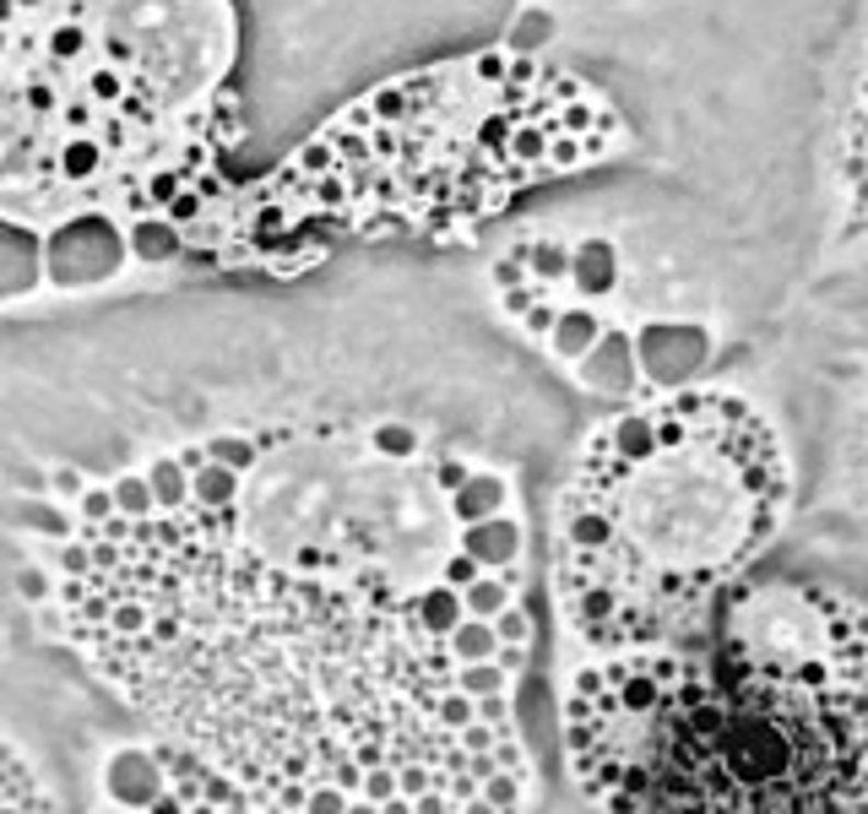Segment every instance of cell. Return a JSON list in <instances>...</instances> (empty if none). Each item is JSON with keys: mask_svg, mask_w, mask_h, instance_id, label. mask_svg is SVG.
I'll return each instance as SVG.
<instances>
[{"mask_svg": "<svg viewBox=\"0 0 868 814\" xmlns=\"http://www.w3.org/2000/svg\"><path fill=\"white\" fill-rule=\"evenodd\" d=\"M146 810H152V814H185V804H179V799H174V793H168V799H163V793H157V799H152V804H146Z\"/></svg>", "mask_w": 868, "mask_h": 814, "instance_id": "obj_13", "label": "cell"}, {"mask_svg": "<svg viewBox=\"0 0 868 814\" xmlns=\"http://www.w3.org/2000/svg\"><path fill=\"white\" fill-rule=\"evenodd\" d=\"M234 0H0V223L174 261L228 196Z\"/></svg>", "mask_w": 868, "mask_h": 814, "instance_id": "obj_2", "label": "cell"}, {"mask_svg": "<svg viewBox=\"0 0 868 814\" xmlns=\"http://www.w3.org/2000/svg\"><path fill=\"white\" fill-rule=\"evenodd\" d=\"M494 636H500V647H527L532 641V620H527V609H505L500 620H494Z\"/></svg>", "mask_w": 868, "mask_h": 814, "instance_id": "obj_8", "label": "cell"}, {"mask_svg": "<svg viewBox=\"0 0 868 814\" xmlns=\"http://www.w3.org/2000/svg\"><path fill=\"white\" fill-rule=\"evenodd\" d=\"M218 814H250V810H245V804H234V810H218Z\"/></svg>", "mask_w": 868, "mask_h": 814, "instance_id": "obj_18", "label": "cell"}, {"mask_svg": "<svg viewBox=\"0 0 868 814\" xmlns=\"http://www.w3.org/2000/svg\"><path fill=\"white\" fill-rule=\"evenodd\" d=\"M207 799H212L218 810H234V804H245V799H239V788H234L228 777H207Z\"/></svg>", "mask_w": 868, "mask_h": 814, "instance_id": "obj_12", "label": "cell"}, {"mask_svg": "<svg viewBox=\"0 0 868 814\" xmlns=\"http://www.w3.org/2000/svg\"><path fill=\"white\" fill-rule=\"evenodd\" d=\"M185 494L82 521L87 570L60 581L71 636L142 706L245 657V717L212 744L278 814L315 788L348 799H450L527 771L516 728H450L456 651L419 620L467 527V462L315 424L212 435L174 451ZM419 814V810H413Z\"/></svg>", "mask_w": 868, "mask_h": 814, "instance_id": "obj_1", "label": "cell"}, {"mask_svg": "<svg viewBox=\"0 0 868 814\" xmlns=\"http://www.w3.org/2000/svg\"><path fill=\"white\" fill-rule=\"evenodd\" d=\"M348 804H353V799H348L342 788H315V793L304 799V814H348Z\"/></svg>", "mask_w": 868, "mask_h": 814, "instance_id": "obj_10", "label": "cell"}, {"mask_svg": "<svg viewBox=\"0 0 868 814\" xmlns=\"http://www.w3.org/2000/svg\"><path fill=\"white\" fill-rule=\"evenodd\" d=\"M461 814H500V810H494V804L478 793V799H467V804H461Z\"/></svg>", "mask_w": 868, "mask_h": 814, "instance_id": "obj_15", "label": "cell"}, {"mask_svg": "<svg viewBox=\"0 0 868 814\" xmlns=\"http://www.w3.org/2000/svg\"><path fill=\"white\" fill-rule=\"evenodd\" d=\"M450 651H456V662H489V657H500V636H494V620H461L456 630H450Z\"/></svg>", "mask_w": 868, "mask_h": 814, "instance_id": "obj_6", "label": "cell"}, {"mask_svg": "<svg viewBox=\"0 0 868 814\" xmlns=\"http://www.w3.org/2000/svg\"><path fill=\"white\" fill-rule=\"evenodd\" d=\"M701 662L684 651H613L571 679L565 695V755L580 799L597 814H630L668 760Z\"/></svg>", "mask_w": 868, "mask_h": 814, "instance_id": "obj_5", "label": "cell"}, {"mask_svg": "<svg viewBox=\"0 0 868 814\" xmlns=\"http://www.w3.org/2000/svg\"><path fill=\"white\" fill-rule=\"evenodd\" d=\"M831 814H868V755H864V766L853 771L847 793L836 799V810H831Z\"/></svg>", "mask_w": 868, "mask_h": 814, "instance_id": "obj_9", "label": "cell"}, {"mask_svg": "<svg viewBox=\"0 0 868 814\" xmlns=\"http://www.w3.org/2000/svg\"><path fill=\"white\" fill-rule=\"evenodd\" d=\"M185 814H218V804H212V799H196V804H185Z\"/></svg>", "mask_w": 868, "mask_h": 814, "instance_id": "obj_16", "label": "cell"}, {"mask_svg": "<svg viewBox=\"0 0 868 814\" xmlns=\"http://www.w3.org/2000/svg\"><path fill=\"white\" fill-rule=\"evenodd\" d=\"M787 451L760 408L701 386L602 424L560 494L554 592L591 651L690 636L782 532Z\"/></svg>", "mask_w": 868, "mask_h": 814, "instance_id": "obj_3", "label": "cell"}, {"mask_svg": "<svg viewBox=\"0 0 868 814\" xmlns=\"http://www.w3.org/2000/svg\"><path fill=\"white\" fill-rule=\"evenodd\" d=\"M868 755V603L760 581L723 614V679L635 814H831Z\"/></svg>", "mask_w": 868, "mask_h": 814, "instance_id": "obj_4", "label": "cell"}, {"mask_svg": "<svg viewBox=\"0 0 868 814\" xmlns=\"http://www.w3.org/2000/svg\"><path fill=\"white\" fill-rule=\"evenodd\" d=\"M478 722L511 728V700H505V695H478Z\"/></svg>", "mask_w": 868, "mask_h": 814, "instance_id": "obj_11", "label": "cell"}, {"mask_svg": "<svg viewBox=\"0 0 868 814\" xmlns=\"http://www.w3.org/2000/svg\"><path fill=\"white\" fill-rule=\"evenodd\" d=\"M456 684H461V695H505L511 689V668H500V657H489V662H461L456 668Z\"/></svg>", "mask_w": 868, "mask_h": 814, "instance_id": "obj_7", "label": "cell"}, {"mask_svg": "<svg viewBox=\"0 0 868 814\" xmlns=\"http://www.w3.org/2000/svg\"><path fill=\"white\" fill-rule=\"evenodd\" d=\"M348 814H380V804H364V799H353V804H348Z\"/></svg>", "mask_w": 868, "mask_h": 814, "instance_id": "obj_17", "label": "cell"}, {"mask_svg": "<svg viewBox=\"0 0 868 814\" xmlns=\"http://www.w3.org/2000/svg\"><path fill=\"white\" fill-rule=\"evenodd\" d=\"M380 814H413V799H402V793H397V799H386V804H380Z\"/></svg>", "mask_w": 868, "mask_h": 814, "instance_id": "obj_14", "label": "cell"}]
</instances>
